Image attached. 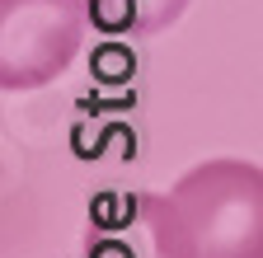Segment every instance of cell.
<instances>
[{"instance_id": "cell-1", "label": "cell", "mask_w": 263, "mask_h": 258, "mask_svg": "<svg viewBox=\"0 0 263 258\" xmlns=\"http://www.w3.org/2000/svg\"><path fill=\"white\" fill-rule=\"evenodd\" d=\"M193 258H263V169L249 160H202L174 188Z\"/></svg>"}, {"instance_id": "cell-2", "label": "cell", "mask_w": 263, "mask_h": 258, "mask_svg": "<svg viewBox=\"0 0 263 258\" xmlns=\"http://www.w3.org/2000/svg\"><path fill=\"white\" fill-rule=\"evenodd\" d=\"M80 0H0V85L10 94L57 80L85 43Z\"/></svg>"}, {"instance_id": "cell-3", "label": "cell", "mask_w": 263, "mask_h": 258, "mask_svg": "<svg viewBox=\"0 0 263 258\" xmlns=\"http://www.w3.org/2000/svg\"><path fill=\"white\" fill-rule=\"evenodd\" d=\"M89 258H193L174 192H118L89 211Z\"/></svg>"}, {"instance_id": "cell-4", "label": "cell", "mask_w": 263, "mask_h": 258, "mask_svg": "<svg viewBox=\"0 0 263 258\" xmlns=\"http://www.w3.org/2000/svg\"><path fill=\"white\" fill-rule=\"evenodd\" d=\"M80 10L108 38H155L179 24L188 0H80Z\"/></svg>"}]
</instances>
